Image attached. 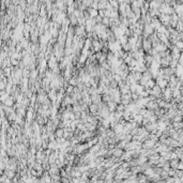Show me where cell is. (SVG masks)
Returning <instances> with one entry per match:
<instances>
[{
    "mask_svg": "<svg viewBox=\"0 0 183 183\" xmlns=\"http://www.w3.org/2000/svg\"><path fill=\"white\" fill-rule=\"evenodd\" d=\"M69 22L72 24V26H76L77 23H78V19H77L74 15H71V16H70V20H69Z\"/></svg>",
    "mask_w": 183,
    "mask_h": 183,
    "instance_id": "obj_9",
    "label": "cell"
},
{
    "mask_svg": "<svg viewBox=\"0 0 183 183\" xmlns=\"http://www.w3.org/2000/svg\"><path fill=\"white\" fill-rule=\"evenodd\" d=\"M141 45H143V49L147 50V51H149V50L151 49V47H152V42L149 40H145L143 41V43H141Z\"/></svg>",
    "mask_w": 183,
    "mask_h": 183,
    "instance_id": "obj_1",
    "label": "cell"
},
{
    "mask_svg": "<svg viewBox=\"0 0 183 183\" xmlns=\"http://www.w3.org/2000/svg\"><path fill=\"white\" fill-rule=\"evenodd\" d=\"M69 83H70V86H76L77 85V80L75 78H72V79H70V81H69Z\"/></svg>",
    "mask_w": 183,
    "mask_h": 183,
    "instance_id": "obj_10",
    "label": "cell"
},
{
    "mask_svg": "<svg viewBox=\"0 0 183 183\" xmlns=\"http://www.w3.org/2000/svg\"><path fill=\"white\" fill-rule=\"evenodd\" d=\"M122 152L120 149H118V150H116V155H120V153Z\"/></svg>",
    "mask_w": 183,
    "mask_h": 183,
    "instance_id": "obj_14",
    "label": "cell"
},
{
    "mask_svg": "<svg viewBox=\"0 0 183 183\" xmlns=\"http://www.w3.org/2000/svg\"><path fill=\"white\" fill-rule=\"evenodd\" d=\"M97 110H99V106H97V105H95V104L89 105V111H91L92 114H94L95 111H97Z\"/></svg>",
    "mask_w": 183,
    "mask_h": 183,
    "instance_id": "obj_8",
    "label": "cell"
},
{
    "mask_svg": "<svg viewBox=\"0 0 183 183\" xmlns=\"http://www.w3.org/2000/svg\"><path fill=\"white\" fill-rule=\"evenodd\" d=\"M154 143H155V141H154V140L148 139V140H146V143H143V147H145V148H152Z\"/></svg>",
    "mask_w": 183,
    "mask_h": 183,
    "instance_id": "obj_7",
    "label": "cell"
},
{
    "mask_svg": "<svg viewBox=\"0 0 183 183\" xmlns=\"http://www.w3.org/2000/svg\"><path fill=\"white\" fill-rule=\"evenodd\" d=\"M145 34L146 35H151V34H153V28L148 24L145 26Z\"/></svg>",
    "mask_w": 183,
    "mask_h": 183,
    "instance_id": "obj_4",
    "label": "cell"
},
{
    "mask_svg": "<svg viewBox=\"0 0 183 183\" xmlns=\"http://www.w3.org/2000/svg\"><path fill=\"white\" fill-rule=\"evenodd\" d=\"M48 97H49L50 100L54 101V102H56V97H57V92H56V90H54V89H52V90L48 93Z\"/></svg>",
    "mask_w": 183,
    "mask_h": 183,
    "instance_id": "obj_6",
    "label": "cell"
},
{
    "mask_svg": "<svg viewBox=\"0 0 183 183\" xmlns=\"http://www.w3.org/2000/svg\"><path fill=\"white\" fill-rule=\"evenodd\" d=\"M173 122H181V116H175L173 117Z\"/></svg>",
    "mask_w": 183,
    "mask_h": 183,
    "instance_id": "obj_11",
    "label": "cell"
},
{
    "mask_svg": "<svg viewBox=\"0 0 183 183\" xmlns=\"http://www.w3.org/2000/svg\"><path fill=\"white\" fill-rule=\"evenodd\" d=\"M73 90H74V87H73V86H70V85H69V87L67 88V91H68L69 93H70V92H72Z\"/></svg>",
    "mask_w": 183,
    "mask_h": 183,
    "instance_id": "obj_13",
    "label": "cell"
},
{
    "mask_svg": "<svg viewBox=\"0 0 183 183\" xmlns=\"http://www.w3.org/2000/svg\"><path fill=\"white\" fill-rule=\"evenodd\" d=\"M102 22H103V24H104V26H105V25H108V24H109V19H108L107 17H104V18H103ZM103 24H102V25H103Z\"/></svg>",
    "mask_w": 183,
    "mask_h": 183,
    "instance_id": "obj_12",
    "label": "cell"
},
{
    "mask_svg": "<svg viewBox=\"0 0 183 183\" xmlns=\"http://www.w3.org/2000/svg\"><path fill=\"white\" fill-rule=\"evenodd\" d=\"M161 20L164 23V24H169V23H170V16H169V15H166V14H162Z\"/></svg>",
    "mask_w": 183,
    "mask_h": 183,
    "instance_id": "obj_5",
    "label": "cell"
},
{
    "mask_svg": "<svg viewBox=\"0 0 183 183\" xmlns=\"http://www.w3.org/2000/svg\"><path fill=\"white\" fill-rule=\"evenodd\" d=\"M100 15H102L103 16V15H104V12H103V11H100Z\"/></svg>",
    "mask_w": 183,
    "mask_h": 183,
    "instance_id": "obj_15",
    "label": "cell"
},
{
    "mask_svg": "<svg viewBox=\"0 0 183 183\" xmlns=\"http://www.w3.org/2000/svg\"><path fill=\"white\" fill-rule=\"evenodd\" d=\"M63 135H64V131H63V129H57L56 131H55V137H58V138H62Z\"/></svg>",
    "mask_w": 183,
    "mask_h": 183,
    "instance_id": "obj_3",
    "label": "cell"
},
{
    "mask_svg": "<svg viewBox=\"0 0 183 183\" xmlns=\"http://www.w3.org/2000/svg\"><path fill=\"white\" fill-rule=\"evenodd\" d=\"M91 44L93 45V47H94V50H97V51H99V50L101 49V47H102V44H101L100 41H97V40L91 41Z\"/></svg>",
    "mask_w": 183,
    "mask_h": 183,
    "instance_id": "obj_2",
    "label": "cell"
}]
</instances>
